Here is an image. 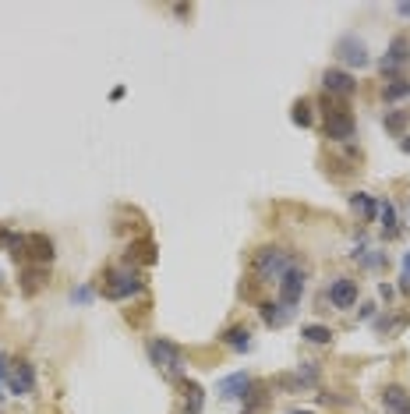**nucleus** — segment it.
Returning a JSON list of instances; mask_svg holds the SVG:
<instances>
[{
	"label": "nucleus",
	"instance_id": "obj_9",
	"mask_svg": "<svg viewBox=\"0 0 410 414\" xmlns=\"http://www.w3.org/2000/svg\"><path fill=\"white\" fill-rule=\"evenodd\" d=\"M325 297H329V304L336 308V312H346V308H354V304H358L361 290H358V283L350 280V276H336V280L329 283Z\"/></svg>",
	"mask_w": 410,
	"mask_h": 414
},
{
	"label": "nucleus",
	"instance_id": "obj_16",
	"mask_svg": "<svg viewBox=\"0 0 410 414\" xmlns=\"http://www.w3.org/2000/svg\"><path fill=\"white\" fill-rule=\"evenodd\" d=\"M258 316H262V323H265V326H272V330H276V326H283V323H290V316L283 312L279 304H272V301H262V304H258Z\"/></svg>",
	"mask_w": 410,
	"mask_h": 414
},
{
	"label": "nucleus",
	"instance_id": "obj_31",
	"mask_svg": "<svg viewBox=\"0 0 410 414\" xmlns=\"http://www.w3.org/2000/svg\"><path fill=\"white\" fill-rule=\"evenodd\" d=\"M286 414H312V411H286Z\"/></svg>",
	"mask_w": 410,
	"mask_h": 414
},
{
	"label": "nucleus",
	"instance_id": "obj_22",
	"mask_svg": "<svg viewBox=\"0 0 410 414\" xmlns=\"http://www.w3.org/2000/svg\"><path fill=\"white\" fill-rule=\"evenodd\" d=\"M290 117H294V124H298V128H312V121H315L312 103H308V99H298V103H294V114H290Z\"/></svg>",
	"mask_w": 410,
	"mask_h": 414
},
{
	"label": "nucleus",
	"instance_id": "obj_2",
	"mask_svg": "<svg viewBox=\"0 0 410 414\" xmlns=\"http://www.w3.org/2000/svg\"><path fill=\"white\" fill-rule=\"evenodd\" d=\"M290 266H298V258L290 251H283V248H276V244H269L255 255V273H258L262 283H279Z\"/></svg>",
	"mask_w": 410,
	"mask_h": 414
},
{
	"label": "nucleus",
	"instance_id": "obj_27",
	"mask_svg": "<svg viewBox=\"0 0 410 414\" xmlns=\"http://www.w3.org/2000/svg\"><path fill=\"white\" fill-rule=\"evenodd\" d=\"M379 294H382V297H386V301H389V297H393V294H396V287H393V283H382V287H379Z\"/></svg>",
	"mask_w": 410,
	"mask_h": 414
},
{
	"label": "nucleus",
	"instance_id": "obj_19",
	"mask_svg": "<svg viewBox=\"0 0 410 414\" xmlns=\"http://www.w3.org/2000/svg\"><path fill=\"white\" fill-rule=\"evenodd\" d=\"M379 213H382V234H386V237L400 234V220H396V205H393V202H379Z\"/></svg>",
	"mask_w": 410,
	"mask_h": 414
},
{
	"label": "nucleus",
	"instance_id": "obj_14",
	"mask_svg": "<svg viewBox=\"0 0 410 414\" xmlns=\"http://www.w3.org/2000/svg\"><path fill=\"white\" fill-rule=\"evenodd\" d=\"M223 343L244 354V350H251V330H248V326H230V330L223 333Z\"/></svg>",
	"mask_w": 410,
	"mask_h": 414
},
{
	"label": "nucleus",
	"instance_id": "obj_21",
	"mask_svg": "<svg viewBox=\"0 0 410 414\" xmlns=\"http://www.w3.org/2000/svg\"><path fill=\"white\" fill-rule=\"evenodd\" d=\"M407 124H410V110H393V114H386V131H389V135L403 138Z\"/></svg>",
	"mask_w": 410,
	"mask_h": 414
},
{
	"label": "nucleus",
	"instance_id": "obj_25",
	"mask_svg": "<svg viewBox=\"0 0 410 414\" xmlns=\"http://www.w3.org/2000/svg\"><path fill=\"white\" fill-rule=\"evenodd\" d=\"M92 294H96L92 287H78V290H75L71 297H75V304H78V301H92Z\"/></svg>",
	"mask_w": 410,
	"mask_h": 414
},
{
	"label": "nucleus",
	"instance_id": "obj_15",
	"mask_svg": "<svg viewBox=\"0 0 410 414\" xmlns=\"http://www.w3.org/2000/svg\"><path fill=\"white\" fill-rule=\"evenodd\" d=\"M382 99H386V103L410 99V82H407V78H389V82L382 85Z\"/></svg>",
	"mask_w": 410,
	"mask_h": 414
},
{
	"label": "nucleus",
	"instance_id": "obj_20",
	"mask_svg": "<svg viewBox=\"0 0 410 414\" xmlns=\"http://www.w3.org/2000/svg\"><path fill=\"white\" fill-rule=\"evenodd\" d=\"M184 390H188L184 414H202V407H205V390H202L198 383H184Z\"/></svg>",
	"mask_w": 410,
	"mask_h": 414
},
{
	"label": "nucleus",
	"instance_id": "obj_3",
	"mask_svg": "<svg viewBox=\"0 0 410 414\" xmlns=\"http://www.w3.org/2000/svg\"><path fill=\"white\" fill-rule=\"evenodd\" d=\"M149 357H152V365H156L159 372H166L170 379L184 383V354H181L177 343H170L166 337H156V340L149 343Z\"/></svg>",
	"mask_w": 410,
	"mask_h": 414
},
{
	"label": "nucleus",
	"instance_id": "obj_23",
	"mask_svg": "<svg viewBox=\"0 0 410 414\" xmlns=\"http://www.w3.org/2000/svg\"><path fill=\"white\" fill-rule=\"evenodd\" d=\"M354 258H358L365 269H382V266H386V255H382V251H365V248H358Z\"/></svg>",
	"mask_w": 410,
	"mask_h": 414
},
{
	"label": "nucleus",
	"instance_id": "obj_24",
	"mask_svg": "<svg viewBox=\"0 0 410 414\" xmlns=\"http://www.w3.org/2000/svg\"><path fill=\"white\" fill-rule=\"evenodd\" d=\"M4 390H8V357L0 354V400H4Z\"/></svg>",
	"mask_w": 410,
	"mask_h": 414
},
{
	"label": "nucleus",
	"instance_id": "obj_12",
	"mask_svg": "<svg viewBox=\"0 0 410 414\" xmlns=\"http://www.w3.org/2000/svg\"><path fill=\"white\" fill-rule=\"evenodd\" d=\"M350 209H354L365 223H372L379 216V198L372 191H354V195H350Z\"/></svg>",
	"mask_w": 410,
	"mask_h": 414
},
{
	"label": "nucleus",
	"instance_id": "obj_6",
	"mask_svg": "<svg viewBox=\"0 0 410 414\" xmlns=\"http://www.w3.org/2000/svg\"><path fill=\"white\" fill-rule=\"evenodd\" d=\"M336 57L346 64V68H368L372 64V54H368V46H365V39H358V36H339V43H336Z\"/></svg>",
	"mask_w": 410,
	"mask_h": 414
},
{
	"label": "nucleus",
	"instance_id": "obj_5",
	"mask_svg": "<svg viewBox=\"0 0 410 414\" xmlns=\"http://www.w3.org/2000/svg\"><path fill=\"white\" fill-rule=\"evenodd\" d=\"M305 283H308V273H305V266L298 263V266H290L286 273H283V280H279V308L286 316H294V308L301 304V297H305Z\"/></svg>",
	"mask_w": 410,
	"mask_h": 414
},
{
	"label": "nucleus",
	"instance_id": "obj_13",
	"mask_svg": "<svg viewBox=\"0 0 410 414\" xmlns=\"http://www.w3.org/2000/svg\"><path fill=\"white\" fill-rule=\"evenodd\" d=\"M382 404L389 414H410V393L403 386H386L382 390Z\"/></svg>",
	"mask_w": 410,
	"mask_h": 414
},
{
	"label": "nucleus",
	"instance_id": "obj_7",
	"mask_svg": "<svg viewBox=\"0 0 410 414\" xmlns=\"http://www.w3.org/2000/svg\"><path fill=\"white\" fill-rule=\"evenodd\" d=\"M8 390L15 397H29L36 390V365H32V361H25V357L11 361V365H8Z\"/></svg>",
	"mask_w": 410,
	"mask_h": 414
},
{
	"label": "nucleus",
	"instance_id": "obj_30",
	"mask_svg": "<svg viewBox=\"0 0 410 414\" xmlns=\"http://www.w3.org/2000/svg\"><path fill=\"white\" fill-rule=\"evenodd\" d=\"M396 11H400V15H403V18H410V4H400V8H396Z\"/></svg>",
	"mask_w": 410,
	"mask_h": 414
},
{
	"label": "nucleus",
	"instance_id": "obj_1",
	"mask_svg": "<svg viewBox=\"0 0 410 414\" xmlns=\"http://www.w3.org/2000/svg\"><path fill=\"white\" fill-rule=\"evenodd\" d=\"M322 131H325V138H332V142H350L358 135V121H354V114H350V107L343 99H336V96H322Z\"/></svg>",
	"mask_w": 410,
	"mask_h": 414
},
{
	"label": "nucleus",
	"instance_id": "obj_17",
	"mask_svg": "<svg viewBox=\"0 0 410 414\" xmlns=\"http://www.w3.org/2000/svg\"><path fill=\"white\" fill-rule=\"evenodd\" d=\"M301 337H305V343H319V347L332 343V330L322 326V323H308V326L301 330Z\"/></svg>",
	"mask_w": 410,
	"mask_h": 414
},
{
	"label": "nucleus",
	"instance_id": "obj_29",
	"mask_svg": "<svg viewBox=\"0 0 410 414\" xmlns=\"http://www.w3.org/2000/svg\"><path fill=\"white\" fill-rule=\"evenodd\" d=\"M400 149H403L407 156H410V135H403V138H400Z\"/></svg>",
	"mask_w": 410,
	"mask_h": 414
},
{
	"label": "nucleus",
	"instance_id": "obj_10",
	"mask_svg": "<svg viewBox=\"0 0 410 414\" xmlns=\"http://www.w3.org/2000/svg\"><path fill=\"white\" fill-rule=\"evenodd\" d=\"M322 85H325V96H339V99H346V96L358 92V78L350 75L346 68H329V71L322 75Z\"/></svg>",
	"mask_w": 410,
	"mask_h": 414
},
{
	"label": "nucleus",
	"instance_id": "obj_18",
	"mask_svg": "<svg viewBox=\"0 0 410 414\" xmlns=\"http://www.w3.org/2000/svg\"><path fill=\"white\" fill-rule=\"evenodd\" d=\"M29 248H32V258H39V263H50V258L57 255L50 237H43V234H29Z\"/></svg>",
	"mask_w": 410,
	"mask_h": 414
},
{
	"label": "nucleus",
	"instance_id": "obj_28",
	"mask_svg": "<svg viewBox=\"0 0 410 414\" xmlns=\"http://www.w3.org/2000/svg\"><path fill=\"white\" fill-rule=\"evenodd\" d=\"M400 290H403V294H410V273H403V276H400Z\"/></svg>",
	"mask_w": 410,
	"mask_h": 414
},
{
	"label": "nucleus",
	"instance_id": "obj_11",
	"mask_svg": "<svg viewBox=\"0 0 410 414\" xmlns=\"http://www.w3.org/2000/svg\"><path fill=\"white\" fill-rule=\"evenodd\" d=\"M251 390V376L248 372H230L219 379V397L223 400H244Z\"/></svg>",
	"mask_w": 410,
	"mask_h": 414
},
{
	"label": "nucleus",
	"instance_id": "obj_8",
	"mask_svg": "<svg viewBox=\"0 0 410 414\" xmlns=\"http://www.w3.org/2000/svg\"><path fill=\"white\" fill-rule=\"evenodd\" d=\"M410 64V39L407 36H396L393 43H389V50H386V57L379 61V71L386 75V78H393L396 71H403Z\"/></svg>",
	"mask_w": 410,
	"mask_h": 414
},
{
	"label": "nucleus",
	"instance_id": "obj_4",
	"mask_svg": "<svg viewBox=\"0 0 410 414\" xmlns=\"http://www.w3.org/2000/svg\"><path fill=\"white\" fill-rule=\"evenodd\" d=\"M145 290V280L138 269H110L106 273V287H103V297L110 301H124V297H135Z\"/></svg>",
	"mask_w": 410,
	"mask_h": 414
},
{
	"label": "nucleus",
	"instance_id": "obj_26",
	"mask_svg": "<svg viewBox=\"0 0 410 414\" xmlns=\"http://www.w3.org/2000/svg\"><path fill=\"white\" fill-rule=\"evenodd\" d=\"M372 316H375V304H365V308H361V312H358V319H361V323H368Z\"/></svg>",
	"mask_w": 410,
	"mask_h": 414
}]
</instances>
